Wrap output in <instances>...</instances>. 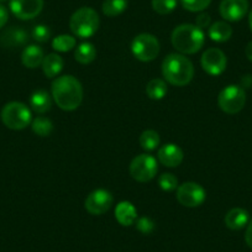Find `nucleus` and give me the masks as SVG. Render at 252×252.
<instances>
[{
  "label": "nucleus",
  "instance_id": "7c9ffc66",
  "mask_svg": "<svg viewBox=\"0 0 252 252\" xmlns=\"http://www.w3.org/2000/svg\"><path fill=\"white\" fill-rule=\"evenodd\" d=\"M31 35H32V38L35 41L40 43H45L50 40L51 30L46 25H36L33 26Z\"/></svg>",
  "mask_w": 252,
  "mask_h": 252
},
{
  "label": "nucleus",
  "instance_id": "f3484780",
  "mask_svg": "<svg viewBox=\"0 0 252 252\" xmlns=\"http://www.w3.org/2000/svg\"><path fill=\"white\" fill-rule=\"evenodd\" d=\"M43 58H45L43 50L37 45L28 46L24 48L23 53H21V62L26 68L30 69L40 67L43 62Z\"/></svg>",
  "mask_w": 252,
  "mask_h": 252
},
{
  "label": "nucleus",
  "instance_id": "2eb2a0df",
  "mask_svg": "<svg viewBox=\"0 0 252 252\" xmlns=\"http://www.w3.org/2000/svg\"><path fill=\"white\" fill-rule=\"evenodd\" d=\"M29 37L28 33L24 29L16 28H9L0 35V43L6 48H18L21 46L26 45Z\"/></svg>",
  "mask_w": 252,
  "mask_h": 252
},
{
  "label": "nucleus",
  "instance_id": "a211bd4d",
  "mask_svg": "<svg viewBox=\"0 0 252 252\" xmlns=\"http://www.w3.org/2000/svg\"><path fill=\"white\" fill-rule=\"evenodd\" d=\"M250 221L249 212L242 208H234L225 215V225L230 230H241L247 226Z\"/></svg>",
  "mask_w": 252,
  "mask_h": 252
},
{
  "label": "nucleus",
  "instance_id": "a878e982",
  "mask_svg": "<svg viewBox=\"0 0 252 252\" xmlns=\"http://www.w3.org/2000/svg\"><path fill=\"white\" fill-rule=\"evenodd\" d=\"M159 135L155 130H146L140 136V145L145 151H154L159 146Z\"/></svg>",
  "mask_w": 252,
  "mask_h": 252
},
{
  "label": "nucleus",
  "instance_id": "473e14b6",
  "mask_svg": "<svg viewBox=\"0 0 252 252\" xmlns=\"http://www.w3.org/2000/svg\"><path fill=\"white\" fill-rule=\"evenodd\" d=\"M210 23H212V18H210L209 14L202 13L197 16V20H195V25L199 29H207L210 28Z\"/></svg>",
  "mask_w": 252,
  "mask_h": 252
},
{
  "label": "nucleus",
  "instance_id": "9b49d317",
  "mask_svg": "<svg viewBox=\"0 0 252 252\" xmlns=\"http://www.w3.org/2000/svg\"><path fill=\"white\" fill-rule=\"evenodd\" d=\"M202 67L210 76H219L225 71L227 60L225 53L219 48H208L202 56Z\"/></svg>",
  "mask_w": 252,
  "mask_h": 252
},
{
  "label": "nucleus",
  "instance_id": "ddd939ff",
  "mask_svg": "<svg viewBox=\"0 0 252 252\" xmlns=\"http://www.w3.org/2000/svg\"><path fill=\"white\" fill-rule=\"evenodd\" d=\"M219 11L224 20L236 23L245 18L249 11V0H222Z\"/></svg>",
  "mask_w": 252,
  "mask_h": 252
},
{
  "label": "nucleus",
  "instance_id": "dca6fc26",
  "mask_svg": "<svg viewBox=\"0 0 252 252\" xmlns=\"http://www.w3.org/2000/svg\"><path fill=\"white\" fill-rule=\"evenodd\" d=\"M115 219L123 226H131L137 220V210L130 202H120L115 208Z\"/></svg>",
  "mask_w": 252,
  "mask_h": 252
},
{
  "label": "nucleus",
  "instance_id": "423d86ee",
  "mask_svg": "<svg viewBox=\"0 0 252 252\" xmlns=\"http://www.w3.org/2000/svg\"><path fill=\"white\" fill-rule=\"evenodd\" d=\"M218 104L224 113L237 114L246 104V93L242 87L236 84L227 86L219 93Z\"/></svg>",
  "mask_w": 252,
  "mask_h": 252
},
{
  "label": "nucleus",
  "instance_id": "9d476101",
  "mask_svg": "<svg viewBox=\"0 0 252 252\" xmlns=\"http://www.w3.org/2000/svg\"><path fill=\"white\" fill-rule=\"evenodd\" d=\"M113 194L106 189H95L87 197L84 208L92 215H103L111 208Z\"/></svg>",
  "mask_w": 252,
  "mask_h": 252
},
{
  "label": "nucleus",
  "instance_id": "c756f323",
  "mask_svg": "<svg viewBox=\"0 0 252 252\" xmlns=\"http://www.w3.org/2000/svg\"><path fill=\"white\" fill-rule=\"evenodd\" d=\"M182 5L186 10L192 13H200L210 5L212 0H181Z\"/></svg>",
  "mask_w": 252,
  "mask_h": 252
},
{
  "label": "nucleus",
  "instance_id": "aec40b11",
  "mask_svg": "<svg viewBox=\"0 0 252 252\" xmlns=\"http://www.w3.org/2000/svg\"><path fill=\"white\" fill-rule=\"evenodd\" d=\"M41 66H42V71L47 78H55L62 72L63 60L57 53H50V55L45 56Z\"/></svg>",
  "mask_w": 252,
  "mask_h": 252
},
{
  "label": "nucleus",
  "instance_id": "b1692460",
  "mask_svg": "<svg viewBox=\"0 0 252 252\" xmlns=\"http://www.w3.org/2000/svg\"><path fill=\"white\" fill-rule=\"evenodd\" d=\"M127 8V0H104L103 13L106 16H118L123 14Z\"/></svg>",
  "mask_w": 252,
  "mask_h": 252
},
{
  "label": "nucleus",
  "instance_id": "f8f14e48",
  "mask_svg": "<svg viewBox=\"0 0 252 252\" xmlns=\"http://www.w3.org/2000/svg\"><path fill=\"white\" fill-rule=\"evenodd\" d=\"M10 10L20 20H31L43 9V0H10Z\"/></svg>",
  "mask_w": 252,
  "mask_h": 252
},
{
  "label": "nucleus",
  "instance_id": "20e7f679",
  "mask_svg": "<svg viewBox=\"0 0 252 252\" xmlns=\"http://www.w3.org/2000/svg\"><path fill=\"white\" fill-rule=\"evenodd\" d=\"M99 15L94 9L81 8L71 16L69 29L74 36L79 38H89L98 31Z\"/></svg>",
  "mask_w": 252,
  "mask_h": 252
},
{
  "label": "nucleus",
  "instance_id": "f704fd0d",
  "mask_svg": "<svg viewBox=\"0 0 252 252\" xmlns=\"http://www.w3.org/2000/svg\"><path fill=\"white\" fill-rule=\"evenodd\" d=\"M245 241L247 246L252 249V220H250L246 226V232H245Z\"/></svg>",
  "mask_w": 252,
  "mask_h": 252
},
{
  "label": "nucleus",
  "instance_id": "5701e85b",
  "mask_svg": "<svg viewBox=\"0 0 252 252\" xmlns=\"http://www.w3.org/2000/svg\"><path fill=\"white\" fill-rule=\"evenodd\" d=\"M167 91L168 89H167L166 82L159 78L151 79L146 87L147 95L152 100H161V99H163L166 96Z\"/></svg>",
  "mask_w": 252,
  "mask_h": 252
},
{
  "label": "nucleus",
  "instance_id": "4468645a",
  "mask_svg": "<svg viewBox=\"0 0 252 252\" xmlns=\"http://www.w3.org/2000/svg\"><path fill=\"white\" fill-rule=\"evenodd\" d=\"M183 151L179 146L174 144L163 145L157 152V158L163 166L169 168H176L183 162Z\"/></svg>",
  "mask_w": 252,
  "mask_h": 252
},
{
  "label": "nucleus",
  "instance_id": "6ab92c4d",
  "mask_svg": "<svg viewBox=\"0 0 252 252\" xmlns=\"http://www.w3.org/2000/svg\"><path fill=\"white\" fill-rule=\"evenodd\" d=\"M30 106L33 111L38 114H45L50 111L51 106H52V100H51V95L48 94V92L43 91V89L33 92L30 96Z\"/></svg>",
  "mask_w": 252,
  "mask_h": 252
},
{
  "label": "nucleus",
  "instance_id": "bb28decb",
  "mask_svg": "<svg viewBox=\"0 0 252 252\" xmlns=\"http://www.w3.org/2000/svg\"><path fill=\"white\" fill-rule=\"evenodd\" d=\"M76 38L71 35H60L53 38L52 48L57 52H68L76 47Z\"/></svg>",
  "mask_w": 252,
  "mask_h": 252
},
{
  "label": "nucleus",
  "instance_id": "c85d7f7f",
  "mask_svg": "<svg viewBox=\"0 0 252 252\" xmlns=\"http://www.w3.org/2000/svg\"><path fill=\"white\" fill-rule=\"evenodd\" d=\"M158 186L164 192H173L178 188V179L172 173H163L159 176Z\"/></svg>",
  "mask_w": 252,
  "mask_h": 252
},
{
  "label": "nucleus",
  "instance_id": "c9c22d12",
  "mask_svg": "<svg viewBox=\"0 0 252 252\" xmlns=\"http://www.w3.org/2000/svg\"><path fill=\"white\" fill-rule=\"evenodd\" d=\"M245 55H246L247 60L251 61V62H252V41H251V42L247 43L246 48H245Z\"/></svg>",
  "mask_w": 252,
  "mask_h": 252
},
{
  "label": "nucleus",
  "instance_id": "393cba45",
  "mask_svg": "<svg viewBox=\"0 0 252 252\" xmlns=\"http://www.w3.org/2000/svg\"><path fill=\"white\" fill-rule=\"evenodd\" d=\"M31 127H32V131L41 137L48 136L53 131L52 121L47 118H43V116L33 119Z\"/></svg>",
  "mask_w": 252,
  "mask_h": 252
},
{
  "label": "nucleus",
  "instance_id": "1a4fd4ad",
  "mask_svg": "<svg viewBox=\"0 0 252 252\" xmlns=\"http://www.w3.org/2000/svg\"><path fill=\"white\" fill-rule=\"evenodd\" d=\"M205 189L195 182H187L177 188V200L183 207L197 208L205 202Z\"/></svg>",
  "mask_w": 252,
  "mask_h": 252
},
{
  "label": "nucleus",
  "instance_id": "e433bc0d",
  "mask_svg": "<svg viewBox=\"0 0 252 252\" xmlns=\"http://www.w3.org/2000/svg\"><path fill=\"white\" fill-rule=\"evenodd\" d=\"M249 25H250V29H251V31H252V9L249 14Z\"/></svg>",
  "mask_w": 252,
  "mask_h": 252
},
{
  "label": "nucleus",
  "instance_id": "2f4dec72",
  "mask_svg": "<svg viewBox=\"0 0 252 252\" xmlns=\"http://www.w3.org/2000/svg\"><path fill=\"white\" fill-rule=\"evenodd\" d=\"M136 227L140 232H142L145 235H149L155 230V222L147 217L140 218V219L136 220Z\"/></svg>",
  "mask_w": 252,
  "mask_h": 252
},
{
  "label": "nucleus",
  "instance_id": "72a5a7b5",
  "mask_svg": "<svg viewBox=\"0 0 252 252\" xmlns=\"http://www.w3.org/2000/svg\"><path fill=\"white\" fill-rule=\"evenodd\" d=\"M9 20V13L6 10V8H4L3 5H0V29H3L6 25Z\"/></svg>",
  "mask_w": 252,
  "mask_h": 252
},
{
  "label": "nucleus",
  "instance_id": "7ed1b4c3",
  "mask_svg": "<svg viewBox=\"0 0 252 252\" xmlns=\"http://www.w3.org/2000/svg\"><path fill=\"white\" fill-rule=\"evenodd\" d=\"M171 40L173 47L181 55H194L204 46L205 35L197 25L183 24L174 29Z\"/></svg>",
  "mask_w": 252,
  "mask_h": 252
},
{
  "label": "nucleus",
  "instance_id": "f03ea898",
  "mask_svg": "<svg viewBox=\"0 0 252 252\" xmlns=\"http://www.w3.org/2000/svg\"><path fill=\"white\" fill-rule=\"evenodd\" d=\"M164 81L176 87H184L194 77V66L189 58L181 53H171L162 62Z\"/></svg>",
  "mask_w": 252,
  "mask_h": 252
},
{
  "label": "nucleus",
  "instance_id": "412c9836",
  "mask_svg": "<svg viewBox=\"0 0 252 252\" xmlns=\"http://www.w3.org/2000/svg\"><path fill=\"white\" fill-rule=\"evenodd\" d=\"M208 33H209V37L212 38L213 41L222 43L226 42V41H229L230 38H231L232 29L231 26L227 23H225V21H217V23H214L213 25H210Z\"/></svg>",
  "mask_w": 252,
  "mask_h": 252
},
{
  "label": "nucleus",
  "instance_id": "cd10ccee",
  "mask_svg": "<svg viewBox=\"0 0 252 252\" xmlns=\"http://www.w3.org/2000/svg\"><path fill=\"white\" fill-rule=\"evenodd\" d=\"M177 8V0H152V9L159 15L171 14Z\"/></svg>",
  "mask_w": 252,
  "mask_h": 252
},
{
  "label": "nucleus",
  "instance_id": "0eeeda50",
  "mask_svg": "<svg viewBox=\"0 0 252 252\" xmlns=\"http://www.w3.org/2000/svg\"><path fill=\"white\" fill-rule=\"evenodd\" d=\"M131 52L141 62L154 61L159 53V42L151 33H140L132 40Z\"/></svg>",
  "mask_w": 252,
  "mask_h": 252
},
{
  "label": "nucleus",
  "instance_id": "39448f33",
  "mask_svg": "<svg viewBox=\"0 0 252 252\" xmlns=\"http://www.w3.org/2000/svg\"><path fill=\"white\" fill-rule=\"evenodd\" d=\"M0 116L4 125L11 130L25 129L32 121L31 110L20 101H10L5 104Z\"/></svg>",
  "mask_w": 252,
  "mask_h": 252
},
{
  "label": "nucleus",
  "instance_id": "f257e3e1",
  "mask_svg": "<svg viewBox=\"0 0 252 252\" xmlns=\"http://www.w3.org/2000/svg\"><path fill=\"white\" fill-rule=\"evenodd\" d=\"M51 94L60 109L73 111L79 108L83 100V87L76 77L71 74L57 77L51 86Z\"/></svg>",
  "mask_w": 252,
  "mask_h": 252
},
{
  "label": "nucleus",
  "instance_id": "4c0bfd02",
  "mask_svg": "<svg viewBox=\"0 0 252 252\" xmlns=\"http://www.w3.org/2000/svg\"><path fill=\"white\" fill-rule=\"evenodd\" d=\"M3 1H6V0H0V3H3Z\"/></svg>",
  "mask_w": 252,
  "mask_h": 252
},
{
  "label": "nucleus",
  "instance_id": "4be33fe9",
  "mask_svg": "<svg viewBox=\"0 0 252 252\" xmlns=\"http://www.w3.org/2000/svg\"><path fill=\"white\" fill-rule=\"evenodd\" d=\"M96 57V50L93 43L83 42L76 48L74 52V58L81 64H89L93 62Z\"/></svg>",
  "mask_w": 252,
  "mask_h": 252
},
{
  "label": "nucleus",
  "instance_id": "6e6552de",
  "mask_svg": "<svg viewBox=\"0 0 252 252\" xmlns=\"http://www.w3.org/2000/svg\"><path fill=\"white\" fill-rule=\"evenodd\" d=\"M157 171H158V163L151 155H139L130 163V174L135 181L141 183H146L154 179Z\"/></svg>",
  "mask_w": 252,
  "mask_h": 252
}]
</instances>
